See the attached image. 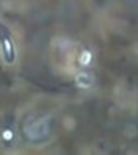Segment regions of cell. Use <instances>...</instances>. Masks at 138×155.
<instances>
[{"label": "cell", "mask_w": 138, "mask_h": 155, "mask_svg": "<svg viewBox=\"0 0 138 155\" xmlns=\"http://www.w3.org/2000/svg\"><path fill=\"white\" fill-rule=\"evenodd\" d=\"M89 61H91V53L84 51V53H82V58H81V64H87Z\"/></svg>", "instance_id": "obj_2"}, {"label": "cell", "mask_w": 138, "mask_h": 155, "mask_svg": "<svg viewBox=\"0 0 138 155\" xmlns=\"http://www.w3.org/2000/svg\"><path fill=\"white\" fill-rule=\"evenodd\" d=\"M10 137H12V134L8 132V130H7V132H5V139H10Z\"/></svg>", "instance_id": "obj_3"}, {"label": "cell", "mask_w": 138, "mask_h": 155, "mask_svg": "<svg viewBox=\"0 0 138 155\" xmlns=\"http://www.w3.org/2000/svg\"><path fill=\"white\" fill-rule=\"evenodd\" d=\"M92 74H89V73H81V74H77V79L76 83L77 86H81V88H89L92 84Z\"/></svg>", "instance_id": "obj_1"}]
</instances>
